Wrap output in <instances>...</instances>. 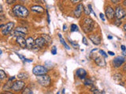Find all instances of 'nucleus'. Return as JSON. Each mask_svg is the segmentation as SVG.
<instances>
[{"mask_svg": "<svg viewBox=\"0 0 126 94\" xmlns=\"http://www.w3.org/2000/svg\"><path fill=\"white\" fill-rule=\"evenodd\" d=\"M14 27V23L12 21H10L8 23H6V24H5L3 27H2V35H8L9 33L12 31L13 28Z\"/></svg>", "mask_w": 126, "mask_h": 94, "instance_id": "423d86ee", "label": "nucleus"}, {"mask_svg": "<svg viewBox=\"0 0 126 94\" xmlns=\"http://www.w3.org/2000/svg\"><path fill=\"white\" fill-rule=\"evenodd\" d=\"M34 45H35V40L32 37H29L26 39V46L31 49V48H33Z\"/></svg>", "mask_w": 126, "mask_h": 94, "instance_id": "f3484780", "label": "nucleus"}, {"mask_svg": "<svg viewBox=\"0 0 126 94\" xmlns=\"http://www.w3.org/2000/svg\"><path fill=\"white\" fill-rule=\"evenodd\" d=\"M2 11V6L0 5V13H1Z\"/></svg>", "mask_w": 126, "mask_h": 94, "instance_id": "49530a36", "label": "nucleus"}, {"mask_svg": "<svg viewBox=\"0 0 126 94\" xmlns=\"http://www.w3.org/2000/svg\"><path fill=\"white\" fill-rule=\"evenodd\" d=\"M76 74L81 79H84L87 75V72L83 68H79V69L76 70Z\"/></svg>", "mask_w": 126, "mask_h": 94, "instance_id": "2eb2a0df", "label": "nucleus"}, {"mask_svg": "<svg viewBox=\"0 0 126 94\" xmlns=\"http://www.w3.org/2000/svg\"><path fill=\"white\" fill-rule=\"evenodd\" d=\"M15 30L17 31L21 32V33H23V34H25V35L28 33V29L25 27H17L15 28Z\"/></svg>", "mask_w": 126, "mask_h": 94, "instance_id": "412c9836", "label": "nucleus"}, {"mask_svg": "<svg viewBox=\"0 0 126 94\" xmlns=\"http://www.w3.org/2000/svg\"><path fill=\"white\" fill-rule=\"evenodd\" d=\"M112 36H111V35H109V36H108V39H112Z\"/></svg>", "mask_w": 126, "mask_h": 94, "instance_id": "de8ad7c7", "label": "nucleus"}, {"mask_svg": "<svg viewBox=\"0 0 126 94\" xmlns=\"http://www.w3.org/2000/svg\"><path fill=\"white\" fill-rule=\"evenodd\" d=\"M1 94H14V93H10V92H3V93H2Z\"/></svg>", "mask_w": 126, "mask_h": 94, "instance_id": "79ce46f5", "label": "nucleus"}, {"mask_svg": "<svg viewBox=\"0 0 126 94\" xmlns=\"http://www.w3.org/2000/svg\"><path fill=\"white\" fill-rule=\"evenodd\" d=\"M70 31L72 32H73V31H78V27L76 26V24H71V27H70Z\"/></svg>", "mask_w": 126, "mask_h": 94, "instance_id": "5701e85b", "label": "nucleus"}, {"mask_svg": "<svg viewBox=\"0 0 126 94\" xmlns=\"http://www.w3.org/2000/svg\"><path fill=\"white\" fill-rule=\"evenodd\" d=\"M121 50H122L123 52H125V51H126V47L124 45H121Z\"/></svg>", "mask_w": 126, "mask_h": 94, "instance_id": "e433bc0d", "label": "nucleus"}, {"mask_svg": "<svg viewBox=\"0 0 126 94\" xmlns=\"http://www.w3.org/2000/svg\"><path fill=\"white\" fill-rule=\"evenodd\" d=\"M94 60H95V62H96V64L98 66H99V67H105L106 64V60H105L104 58L102 57H96V58H95Z\"/></svg>", "mask_w": 126, "mask_h": 94, "instance_id": "ddd939ff", "label": "nucleus"}, {"mask_svg": "<svg viewBox=\"0 0 126 94\" xmlns=\"http://www.w3.org/2000/svg\"><path fill=\"white\" fill-rule=\"evenodd\" d=\"M71 2H73V3H76V2H81V1L80 0H73V1H71Z\"/></svg>", "mask_w": 126, "mask_h": 94, "instance_id": "a19ab883", "label": "nucleus"}, {"mask_svg": "<svg viewBox=\"0 0 126 94\" xmlns=\"http://www.w3.org/2000/svg\"><path fill=\"white\" fill-rule=\"evenodd\" d=\"M91 91L93 92L94 94H102V91L97 90V89H96V88H92V89H91Z\"/></svg>", "mask_w": 126, "mask_h": 94, "instance_id": "c85d7f7f", "label": "nucleus"}, {"mask_svg": "<svg viewBox=\"0 0 126 94\" xmlns=\"http://www.w3.org/2000/svg\"><path fill=\"white\" fill-rule=\"evenodd\" d=\"M99 53H101V55H102L104 58H106V57H107V54H106V53H105L102 49H100V50H99Z\"/></svg>", "mask_w": 126, "mask_h": 94, "instance_id": "7c9ffc66", "label": "nucleus"}, {"mask_svg": "<svg viewBox=\"0 0 126 94\" xmlns=\"http://www.w3.org/2000/svg\"><path fill=\"white\" fill-rule=\"evenodd\" d=\"M82 42H83L85 45H88V42L87 41V39L85 37H83V39H82Z\"/></svg>", "mask_w": 126, "mask_h": 94, "instance_id": "473e14b6", "label": "nucleus"}, {"mask_svg": "<svg viewBox=\"0 0 126 94\" xmlns=\"http://www.w3.org/2000/svg\"><path fill=\"white\" fill-rule=\"evenodd\" d=\"M25 85V83L23 82V81L17 80L13 82L11 90L15 91V92H19V91H21L23 89H24Z\"/></svg>", "mask_w": 126, "mask_h": 94, "instance_id": "39448f33", "label": "nucleus"}, {"mask_svg": "<svg viewBox=\"0 0 126 94\" xmlns=\"http://www.w3.org/2000/svg\"><path fill=\"white\" fill-rule=\"evenodd\" d=\"M4 26V25H0V27H3Z\"/></svg>", "mask_w": 126, "mask_h": 94, "instance_id": "5fc2aeb1", "label": "nucleus"}, {"mask_svg": "<svg viewBox=\"0 0 126 94\" xmlns=\"http://www.w3.org/2000/svg\"><path fill=\"white\" fill-rule=\"evenodd\" d=\"M37 82H39L42 86L47 87V86L50 85L51 79H50V77L49 75H43L37 76Z\"/></svg>", "mask_w": 126, "mask_h": 94, "instance_id": "7ed1b4c3", "label": "nucleus"}, {"mask_svg": "<svg viewBox=\"0 0 126 94\" xmlns=\"http://www.w3.org/2000/svg\"><path fill=\"white\" fill-rule=\"evenodd\" d=\"M6 2L7 3H9V4H12V3H14L15 1H14V0H6Z\"/></svg>", "mask_w": 126, "mask_h": 94, "instance_id": "4c0bfd02", "label": "nucleus"}, {"mask_svg": "<svg viewBox=\"0 0 126 94\" xmlns=\"http://www.w3.org/2000/svg\"><path fill=\"white\" fill-rule=\"evenodd\" d=\"M47 72H48L47 68L42 65H36L32 69V73L36 76L47 75Z\"/></svg>", "mask_w": 126, "mask_h": 94, "instance_id": "20e7f679", "label": "nucleus"}, {"mask_svg": "<svg viewBox=\"0 0 126 94\" xmlns=\"http://www.w3.org/2000/svg\"><path fill=\"white\" fill-rule=\"evenodd\" d=\"M47 21H48V24H50V16H49V13H48V11L47 10Z\"/></svg>", "mask_w": 126, "mask_h": 94, "instance_id": "58836bf2", "label": "nucleus"}, {"mask_svg": "<svg viewBox=\"0 0 126 94\" xmlns=\"http://www.w3.org/2000/svg\"><path fill=\"white\" fill-rule=\"evenodd\" d=\"M22 94H33L32 93V91L30 90L29 88H25L24 90H23L22 92Z\"/></svg>", "mask_w": 126, "mask_h": 94, "instance_id": "b1692460", "label": "nucleus"}, {"mask_svg": "<svg viewBox=\"0 0 126 94\" xmlns=\"http://www.w3.org/2000/svg\"><path fill=\"white\" fill-rule=\"evenodd\" d=\"M123 70H124L125 72H126V64L124 65V67H123Z\"/></svg>", "mask_w": 126, "mask_h": 94, "instance_id": "c03bdc74", "label": "nucleus"}, {"mask_svg": "<svg viewBox=\"0 0 126 94\" xmlns=\"http://www.w3.org/2000/svg\"><path fill=\"white\" fill-rule=\"evenodd\" d=\"M84 13H85V14L87 15V16H89L90 15V10H88V9H87V8H85V9H84Z\"/></svg>", "mask_w": 126, "mask_h": 94, "instance_id": "72a5a7b5", "label": "nucleus"}, {"mask_svg": "<svg viewBox=\"0 0 126 94\" xmlns=\"http://www.w3.org/2000/svg\"><path fill=\"white\" fill-rule=\"evenodd\" d=\"M124 54H125V56H126V51H125V53H124Z\"/></svg>", "mask_w": 126, "mask_h": 94, "instance_id": "6e6d98bb", "label": "nucleus"}, {"mask_svg": "<svg viewBox=\"0 0 126 94\" xmlns=\"http://www.w3.org/2000/svg\"><path fill=\"white\" fill-rule=\"evenodd\" d=\"M31 10L32 12L37 13H42L44 12V8L41 6H38V5H35V6H32L30 7Z\"/></svg>", "mask_w": 126, "mask_h": 94, "instance_id": "4468645a", "label": "nucleus"}, {"mask_svg": "<svg viewBox=\"0 0 126 94\" xmlns=\"http://www.w3.org/2000/svg\"><path fill=\"white\" fill-rule=\"evenodd\" d=\"M6 78V75L4 71L0 70V80H3Z\"/></svg>", "mask_w": 126, "mask_h": 94, "instance_id": "4be33fe9", "label": "nucleus"}, {"mask_svg": "<svg viewBox=\"0 0 126 94\" xmlns=\"http://www.w3.org/2000/svg\"><path fill=\"white\" fill-rule=\"evenodd\" d=\"M99 17H100V19H101L102 21H106V19H105L104 15L102 14V13H100V14H99Z\"/></svg>", "mask_w": 126, "mask_h": 94, "instance_id": "c9c22d12", "label": "nucleus"}, {"mask_svg": "<svg viewBox=\"0 0 126 94\" xmlns=\"http://www.w3.org/2000/svg\"><path fill=\"white\" fill-rule=\"evenodd\" d=\"M123 5H124L125 6H126V1H124V2H123Z\"/></svg>", "mask_w": 126, "mask_h": 94, "instance_id": "8fccbe9b", "label": "nucleus"}, {"mask_svg": "<svg viewBox=\"0 0 126 94\" xmlns=\"http://www.w3.org/2000/svg\"><path fill=\"white\" fill-rule=\"evenodd\" d=\"M105 12H106V17H107L108 20H113L114 18V17H115L114 9L110 6H107L106 7Z\"/></svg>", "mask_w": 126, "mask_h": 94, "instance_id": "1a4fd4ad", "label": "nucleus"}, {"mask_svg": "<svg viewBox=\"0 0 126 94\" xmlns=\"http://www.w3.org/2000/svg\"><path fill=\"white\" fill-rule=\"evenodd\" d=\"M51 53H52L53 55H55L56 53H57V47L56 46L52 47V49H51Z\"/></svg>", "mask_w": 126, "mask_h": 94, "instance_id": "c756f323", "label": "nucleus"}, {"mask_svg": "<svg viewBox=\"0 0 126 94\" xmlns=\"http://www.w3.org/2000/svg\"><path fill=\"white\" fill-rule=\"evenodd\" d=\"M17 78H19V80H24V79H28L29 78V75L25 72H20L17 75Z\"/></svg>", "mask_w": 126, "mask_h": 94, "instance_id": "a211bd4d", "label": "nucleus"}, {"mask_svg": "<svg viewBox=\"0 0 126 94\" xmlns=\"http://www.w3.org/2000/svg\"><path fill=\"white\" fill-rule=\"evenodd\" d=\"M16 42L20 47L25 48V46H26V40L25 39L24 37H17L16 39Z\"/></svg>", "mask_w": 126, "mask_h": 94, "instance_id": "dca6fc26", "label": "nucleus"}, {"mask_svg": "<svg viewBox=\"0 0 126 94\" xmlns=\"http://www.w3.org/2000/svg\"><path fill=\"white\" fill-rule=\"evenodd\" d=\"M17 55L18 56V57H19L20 58V59H21V60H23V61H25V59H26V58H25V57H24V56L20 55V54H19V53H17Z\"/></svg>", "mask_w": 126, "mask_h": 94, "instance_id": "f704fd0d", "label": "nucleus"}, {"mask_svg": "<svg viewBox=\"0 0 126 94\" xmlns=\"http://www.w3.org/2000/svg\"><path fill=\"white\" fill-rule=\"evenodd\" d=\"M112 2H114V3H117V2H119V1H114V0H113V1H111Z\"/></svg>", "mask_w": 126, "mask_h": 94, "instance_id": "3c124183", "label": "nucleus"}, {"mask_svg": "<svg viewBox=\"0 0 126 94\" xmlns=\"http://www.w3.org/2000/svg\"><path fill=\"white\" fill-rule=\"evenodd\" d=\"M87 8H89L90 12L92 13H93L95 16H96V13H95V12L93 11V9H92V8H91V4H88V5H87Z\"/></svg>", "mask_w": 126, "mask_h": 94, "instance_id": "2f4dec72", "label": "nucleus"}, {"mask_svg": "<svg viewBox=\"0 0 126 94\" xmlns=\"http://www.w3.org/2000/svg\"><path fill=\"white\" fill-rule=\"evenodd\" d=\"M125 62V58L122 56H118V57H115L113 60V64H114V67H120Z\"/></svg>", "mask_w": 126, "mask_h": 94, "instance_id": "6e6552de", "label": "nucleus"}, {"mask_svg": "<svg viewBox=\"0 0 126 94\" xmlns=\"http://www.w3.org/2000/svg\"><path fill=\"white\" fill-rule=\"evenodd\" d=\"M42 37L44 39V40L46 41V42H50L51 41V39H50V37L49 36V35H42Z\"/></svg>", "mask_w": 126, "mask_h": 94, "instance_id": "393cba45", "label": "nucleus"}, {"mask_svg": "<svg viewBox=\"0 0 126 94\" xmlns=\"http://www.w3.org/2000/svg\"><path fill=\"white\" fill-rule=\"evenodd\" d=\"M2 50H1V49H0V55H1V54H2Z\"/></svg>", "mask_w": 126, "mask_h": 94, "instance_id": "864d4df0", "label": "nucleus"}, {"mask_svg": "<svg viewBox=\"0 0 126 94\" xmlns=\"http://www.w3.org/2000/svg\"><path fill=\"white\" fill-rule=\"evenodd\" d=\"M114 13H115V17H116L117 19L121 20L122 18H125L126 17V12L124 9V8L121 6H117L116 7Z\"/></svg>", "mask_w": 126, "mask_h": 94, "instance_id": "0eeeda50", "label": "nucleus"}, {"mask_svg": "<svg viewBox=\"0 0 126 94\" xmlns=\"http://www.w3.org/2000/svg\"><path fill=\"white\" fill-rule=\"evenodd\" d=\"M46 41L44 40V39L42 37V36H40V37H38L35 40V46H37L38 48H43L44 45H46Z\"/></svg>", "mask_w": 126, "mask_h": 94, "instance_id": "f8f14e48", "label": "nucleus"}, {"mask_svg": "<svg viewBox=\"0 0 126 94\" xmlns=\"http://www.w3.org/2000/svg\"><path fill=\"white\" fill-rule=\"evenodd\" d=\"M97 49H98L97 48H96V49H92V50H91V53H92V52H94V51H96Z\"/></svg>", "mask_w": 126, "mask_h": 94, "instance_id": "09e8293b", "label": "nucleus"}, {"mask_svg": "<svg viewBox=\"0 0 126 94\" xmlns=\"http://www.w3.org/2000/svg\"><path fill=\"white\" fill-rule=\"evenodd\" d=\"M69 42L71 43L72 45H73V46L75 48V49H79V45H78L76 42H73V41H72V40H70V39H69Z\"/></svg>", "mask_w": 126, "mask_h": 94, "instance_id": "bb28decb", "label": "nucleus"}, {"mask_svg": "<svg viewBox=\"0 0 126 94\" xmlns=\"http://www.w3.org/2000/svg\"><path fill=\"white\" fill-rule=\"evenodd\" d=\"M107 53H109L110 56H114V55H115V53H114V52H111V51H108Z\"/></svg>", "mask_w": 126, "mask_h": 94, "instance_id": "ea45409f", "label": "nucleus"}, {"mask_svg": "<svg viewBox=\"0 0 126 94\" xmlns=\"http://www.w3.org/2000/svg\"><path fill=\"white\" fill-rule=\"evenodd\" d=\"M83 11H84V6H83V4H82V3H80V4H78L77 6H76V8L74 9L73 15L76 17L79 18V17H81L82 12H83Z\"/></svg>", "mask_w": 126, "mask_h": 94, "instance_id": "9d476101", "label": "nucleus"}, {"mask_svg": "<svg viewBox=\"0 0 126 94\" xmlns=\"http://www.w3.org/2000/svg\"><path fill=\"white\" fill-rule=\"evenodd\" d=\"M114 24L116 25V26H117V27H119L121 24V20H119V19H115L114 20Z\"/></svg>", "mask_w": 126, "mask_h": 94, "instance_id": "cd10ccee", "label": "nucleus"}, {"mask_svg": "<svg viewBox=\"0 0 126 94\" xmlns=\"http://www.w3.org/2000/svg\"><path fill=\"white\" fill-rule=\"evenodd\" d=\"M57 94H60V93H59V92H58V93H57Z\"/></svg>", "mask_w": 126, "mask_h": 94, "instance_id": "4d7b16f0", "label": "nucleus"}, {"mask_svg": "<svg viewBox=\"0 0 126 94\" xmlns=\"http://www.w3.org/2000/svg\"><path fill=\"white\" fill-rule=\"evenodd\" d=\"M84 85H93V82H92L90 78H87V79L84 81Z\"/></svg>", "mask_w": 126, "mask_h": 94, "instance_id": "a878e982", "label": "nucleus"}, {"mask_svg": "<svg viewBox=\"0 0 126 94\" xmlns=\"http://www.w3.org/2000/svg\"><path fill=\"white\" fill-rule=\"evenodd\" d=\"M58 37H59V39H60L61 43V44H62V45H64V46H65L66 49H68V50L70 49V47H69V45H68L67 43L66 42L65 39H64L63 38H62V36H61V34H58Z\"/></svg>", "mask_w": 126, "mask_h": 94, "instance_id": "6ab92c4d", "label": "nucleus"}, {"mask_svg": "<svg viewBox=\"0 0 126 94\" xmlns=\"http://www.w3.org/2000/svg\"><path fill=\"white\" fill-rule=\"evenodd\" d=\"M123 29H124L125 31H126V24L124 25V26H123Z\"/></svg>", "mask_w": 126, "mask_h": 94, "instance_id": "a18cd8bd", "label": "nucleus"}, {"mask_svg": "<svg viewBox=\"0 0 126 94\" xmlns=\"http://www.w3.org/2000/svg\"><path fill=\"white\" fill-rule=\"evenodd\" d=\"M62 94H65V90H62Z\"/></svg>", "mask_w": 126, "mask_h": 94, "instance_id": "603ef678", "label": "nucleus"}, {"mask_svg": "<svg viewBox=\"0 0 126 94\" xmlns=\"http://www.w3.org/2000/svg\"><path fill=\"white\" fill-rule=\"evenodd\" d=\"M89 39L94 43L95 45H100L101 44V37L98 34H91L89 35Z\"/></svg>", "mask_w": 126, "mask_h": 94, "instance_id": "9b49d317", "label": "nucleus"}, {"mask_svg": "<svg viewBox=\"0 0 126 94\" xmlns=\"http://www.w3.org/2000/svg\"><path fill=\"white\" fill-rule=\"evenodd\" d=\"M125 37H126V36H125Z\"/></svg>", "mask_w": 126, "mask_h": 94, "instance_id": "13d9d810", "label": "nucleus"}, {"mask_svg": "<svg viewBox=\"0 0 126 94\" xmlns=\"http://www.w3.org/2000/svg\"><path fill=\"white\" fill-rule=\"evenodd\" d=\"M12 10L15 16L19 17V18H25V17H27L29 14V12L26 7L20 4L15 5V6L13 7Z\"/></svg>", "mask_w": 126, "mask_h": 94, "instance_id": "f03ea898", "label": "nucleus"}, {"mask_svg": "<svg viewBox=\"0 0 126 94\" xmlns=\"http://www.w3.org/2000/svg\"><path fill=\"white\" fill-rule=\"evenodd\" d=\"M63 30H64V31H66V24L63 25Z\"/></svg>", "mask_w": 126, "mask_h": 94, "instance_id": "37998d69", "label": "nucleus"}, {"mask_svg": "<svg viewBox=\"0 0 126 94\" xmlns=\"http://www.w3.org/2000/svg\"><path fill=\"white\" fill-rule=\"evenodd\" d=\"M11 34H12L13 36H16L17 38V37H24L25 38V34H23V33L20 32V31H16V30H14V31H11Z\"/></svg>", "mask_w": 126, "mask_h": 94, "instance_id": "aec40b11", "label": "nucleus"}, {"mask_svg": "<svg viewBox=\"0 0 126 94\" xmlns=\"http://www.w3.org/2000/svg\"><path fill=\"white\" fill-rule=\"evenodd\" d=\"M80 24H81V27H82L83 31L86 34H88L95 28V22L90 17H84L81 21Z\"/></svg>", "mask_w": 126, "mask_h": 94, "instance_id": "f257e3e1", "label": "nucleus"}]
</instances>
